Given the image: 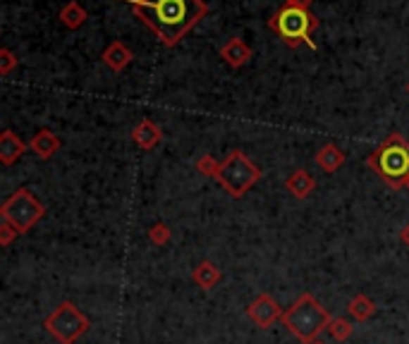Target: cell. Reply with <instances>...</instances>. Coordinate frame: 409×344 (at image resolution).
I'll return each mask as SVG.
<instances>
[{
  "label": "cell",
  "mask_w": 409,
  "mask_h": 344,
  "mask_svg": "<svg viewBox=\"0 0 409 344\" xmlns=\"http://www.w3.org/2000/svg\"><path fill=\"white\" fill-rule=\"evenodd\" d=\"M191 277H194V282L199 285L201 289H213L218 282L222 280V273H220V268L215 263H210V261H201L199 265L194 268V273H191Z\"/></svg>",
  "instance_id": "cell-16"
},
{
  "label": "cell",
  "mask_w": 409,
  "mask_h": 344,
  "mask_svg": "<svg viewBox=\"0 0 409 344\" xmlns=\"http://www.w3.org/2000/svg\"><path fill=\"white\" fill-rule=\"evenodd\" d=\"M46 215V206L36 198L29 189H17L10 198H5L0 208V218L10 222L17 229V234H27L36 222Z\"/></svg>",
  "instance_id": "cell-6"
},
{
  "label": "cell",
  "mask_w": 409,
  "mask_h": 344,
  "mask_svg": "<svg viewBox=\"0 0 409 344\" xmlns=\"http://www.w3.org/2000/svg\"><path fill=\"white\" fill-rule=\"evenodd\" d=\"M17 65V58L12 56V51L10 48H3V51H0V72H3V75H8V72L15 68Z\"/></svg>",
  "instance_id": "cell-22"
},
{
  "label": "cell",
  "mask_w": 409,
  "mask_h": 344,
  "mask_svg": "<svg viewBox=\"0 0 409 344\" xmlns=\"http://www.w3.org/2000/svg\"><path fill=\"white\" fill-rule=\"evenodd\" d=\"M127 3L168 48L177 46L182 36L208 15V5L203 0H127Z\"/></svg>",
  "instance_id": "cell-1"
},
{
  "label": "cell",
  "mask_w": 409,
  "mask_h": 344,
  "mask_svg": "<svg viewBox=\"0 0 409 344\" xmlns=\"http://www.w3.org/2000/svg\"><path fill=\"white\" fill-rule=\"evenodd\" d=\"M311 344H323V342H318V340H316V342H311Z\"/></svg>",
  "instance_id": "cell-26"
},
{
  "label": "cell",
  "mask_w": 409,
  "mask_h": 344,
  "mask_svg": "<svg viewBox=\"0 0 409 344\" xmlns=\"http://www.w3.org/2000/svg\"><path fill=\"white\" fill-rule=\"evenodd\" d=\"M369 165L378 177H383L390 186L402 189L409 177V144L402 134H390L386 141L369 155Z\"/></svg>",
  "instance_id": "cell-4"
},
{
  "label": "cell",
  "mask_w": 409,
  "mask_h": 344,
  "mask_svg": "<svg viewBox=\"0 0 409 344\" xmlns=\"http://www.w3.org/2000/svg\"><path fill=\"white\" fill-rule=\"evenodd\" d=\"M132 139H134L144 151H151L163 141V132H161V127L151 122V120H141V122L132 129Z\"/></svg>",
  "instance_id": "cell-10"
},
{
  "label": "cell",
  "mask_w": 409,
  "mask_h": 344,
  "mask_svg": "<svg viewBox=\"0 0 409 344\" xmlns=\"http://www.w3.org/2000/svg\"><path fill=\"white\" fill-rule=\"evenodd\" d=\"M29 148H32L41 160H48V158H53V155L58 153L60 139L53 134L51 129H39L32 136V141H29Z\"/></svg>",
  "instance_id": "cell-11"
},
{
  "label": "cell",
  "mask_w": 409,
  "mask_h": 344,
  "mask_svg": "<svg viewBox=\"0 0 409 344\" xmlns=\"http://www.w3.org/2000/svg\"><path fill=\"white\" fill-rule=\"evenodd\" d=\"M402 189H407V191H409V177L405 179V184H402Z\"/></svg>",
  "instance_id": "cell-25"
},
{
  "label": "cell",
  "mask_w": 409,
  "mask_h": 344,
  "mask_svg": "<svg viewBox=\"0 0 409 344\" xmlns=\"http://www.w3.org/2000/svg\"><path fill=\"white\" fill-rule=\"evenodd\" d=\"M218 167H220V163L208 153L196 160V170H199L201 174H206V177H215V174H218Z\"/></svg>",
  "instance_id": "cell-21"
},
{
  "label": "cell",
  "mask_w": 409,
  "mask_h": 344,
  "mask_svg": "<svg viewBox=\"0 0 409 344\" xmlns=\"http://www.w3.org/2000/svg\"><path fill=\"white\" fill-rule=\"evenodd\" d=\"M220 58L225 60L230 68H242V65L249 63L251 48L246 46L242 39H230L225 46L220 48Z\"/></svg>",
  "instance_id": "cell-12"
},
{
  "label": "cell",
  "mask_w": 409,
  "mask_h": 344,
  "mask_svg": "<svg viewBox=\"0 0 409 344\" xmlns=\"http://www.w3.org/2000/svg\"><path fill=\"white\" fill-rule=\"evenodd\" d=\"M27 148H29V144H24L12 129H5L3 134H0V163H3V165H12L15 160H20Z\"/></svg>",
  "instance_id": "cell-9"
},
{
  "label": "cell",
  "mask_w": 409,
  "mask_h": 344,
  "mask_svg": "<svg viewBox=\"0 0 409 344\" xmlns=\"http://www.w3.org/2000/svg\"><path fill=\"white\" fill-rule=\"evenodd\" d=\"M172 237V229L165 225V222H156V225L149 227V239L153 241L156 246H165Z\"/></svg>",
  "instance_id": "cell-20"
},
{
  "label": "cell",
  "mask_w": 409,
  "mask_h": 344,
  "mask_svg": "<svg viewBox=\"0 0 409 344\" xmlns=\"http://www.w3.org/2000/svg\"><path fill=\"white\" fill-rule=\"evenodd\" d=\"M44 328L58 344H75L82 335L89 333L92 323L72 301H63L44 321Z\"/></svg>",
  "instance_id": "cell-7"
},
{
  "label": "cell",
  "mask_w": 409,
  "mask_h": 344,
  "mask_svg": "<svg viewBox=\"0 0 409 344\" xmlns=\"http://www.w3.org/2000/svg\"><path fill=\"white\" fill-rule=\"evenodd\" d=\"M316 165L321 167L323 172H338L340 167L345 165V153H342L335 144H326V146L316 153Z\"/></svg>",
  "instance_id": "cell-14"
},
{
  "label": "cell",
  "mask_w": 409,
  "mask_h": 344,
  "mask_svg": "<svg viewBox=\"0 0 409 344\" xmlns=\"http://www.w3.org/2000/svg\"><path fill=\"white\" fill-rule=\"evenodd\" d=\"M407 94H409V82H407Z\"/></svg>",
  "instance_id": "cell-27"
},
{
  "label": "cell",
  "mask_w": 409,
  "mask_h": 344,
  "mask_svg": "<svg viewBox=\"0 0 409 344\" xmlns=\"http://www.w3.org/2000/svg\"><path fill=\"white\" fill-rule=\"evenodd\" d=\"M347 311H350V316L354 318V321L364 323V321H369V318L376 316V304L366 297V294H357V297H352Z\"/></svg>",
  "instance_id": "cell-17"
},
{
  "label": "cell",
  "mask_w": 409,
  "mask_h": 344,
  "mask_svg": "<svg viewBox=\"0 0 409 344\" xmlns=\"http://www.w3.org/2000/svg\"><path fill=\"white\" fill-rule=\"evenodd\" d=\"M15 237H17V229L5 220L0 222V246H10Z\"/></svg>",
  "instance_id": "cell-23"
},
{
  "label": "cell",
  "mask_w": 409,
  "mask_h": 344,
  "mask_svg": "<svg viewBox=\"0 0 409 344\" xmlns=\"http://www.w3.org/2000/svg\"><path fill=\"white\" fill-rule=\"evenodd\" d=\"M333 316L323 309L321 304L316 301L314 294H302L294 304L282 313V325H285L290 333L297 337L302 344H311L316 342V337L328 330Z\"/></svg>",
  "instance_id": "cell-2"
},
{
  "label": "cell",
  "mask_w": 409,
  "mask_h": 344,
  "mask_svg": "<svg viewBox=\"0 0 409 344\" xmlns=\"http://www.w3.org/2000/svg\"><path fill=\"white\" fill-rule=\"evenodd\" d=\"M103 63L108 65L111 70H115V72H122L127 65L132 63V51L125 44H120V41H115V44H111L103 51Z\"/></svg>",
  "instance_id": "cell-15"
},
{
  "label": "cell",
  "mask_w": 409,
  "mask_h": 344,
  "mask_svg": "<svg viewBox=\"0 0 409 344\" xmlns=\"http://www.w3.org/2000/svg\"><path fill=\"white\" fill-rule=\"evenodd\" d=\"M400 241H402L405 246H409V222L400 229Z\"/></svg>",
  "instance_id": "cell-24"
},
{
  "label": "cell",
  "mask_w": 409,
  "mask_h": 344,
  "mask_svg": "<svg viewBox=\"0 0 409 344\" xmlns=\"http://www.w3.org/2000/svg\"><path fill=\"white\" fill-rule=\"evenodd\" d=\"M215 179L232 198H242L261 179V170L246 158L242 151H230V155L225 160H220Z\"/></svg>",
  "instance_id": "cell-5"
},
{
  "label": "cell",
  "mask_w": 409,
  "mask_h": 344,
  "mask_svg": "<svg viewBox=\"0 0 409 344\" xmlns=\"http://www.w3.org/2000/svg\"><path fill=\"white\" fill-rule=\"evenodd\" d=\"M246 318H249L256 328L266 330L275 321H282V309L270 294H258V297L249 304V309H246Z\"/></svg>",
  "instance_id": "cell-8"
},
{
  "label": "cell",
  "mask_w": 409,
  "mask_h": 344,
  "mask_svg": "<svg viewBox=\"0 0 409 344\" xmlns=\"http://www.w3.org/2000/svg\"><path fill=\"white\" fill-rule=\"evenodd\" d=\"M328 333L333 335V340L345 342L354 335V325L350 321H345L342 316H333V321L328 325Z\"/></svg>",
  "instance_id": "cell-19"
},
{
  "label": "cell",
  "mask_w": 409,
  "mask_h": 344,
  "mask_svg": "<svg viewBox=\"0 0 409 344\" xmlns=\"http://www.w3.org/2000/svg\"><path fill=\"white\" fill-rule=\"evenodd\" d=\"M268 27L280 36L290 48H297L299 44H306L309 48H316L311 41V34L318 29V17L311 15L309 8L287 0L282 8L268 20Z\"/></svg>",
  "instance_id": "cell-3"
},
{
  "label": "cell",
  "mask_w": 409,
  "mask_h": 344,
  "mask_svg": "<svg viewBox=\"0 0 409 344\" xmlns=\"http://www.w3.org/2000/svg\"><path fill=\"white\" fill-rule=\"evenodd\" d=\"M285 186L294 198H306L316 189V179L306 170H294L290 177L285 179Z\"/></svg>",
  "instance_id": "cell-13"
},
{
  "label": "cell",
  "mask_w": 409,
  "mask_h": 344,
  "mask_svg": "<svg viewBox=\"0 0 409 344\" xmlns=\"http://www.w3.org/2000/svg\"><path fill=\"white\" fill-rule=\"evenodd\" d=\"M60 22L68 29H80L82 24L87 22V10H84L80 3H68L60 10Z\"/></svg>",
  "instance_id": "cell-18"
}]
</instances>
